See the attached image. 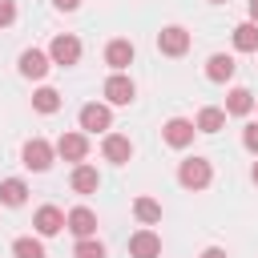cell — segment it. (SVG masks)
<instances>
[{
	"instance_id": "cell-30",
	"label": "cell",
	"mask_w": 258,
	"mask_h": 258,
	"mask_svg": "<svg viewBox=\"0 0 258 258\" xmlns=\"http://www.w3.org/2000/svg\"><path fill=\"white\" fill-rule=\"evenodd\" d=\"M250 177H254V185H258V161H254V165H250Z\"/></svg>"
},
{
	"instance_id": "cell-18",
	"label": "cell",
	"mask_w": 258,
	"mask_h": 258,
	"mask_svg": "<svg viewBox=\"0 0 258 258\" xmlns=\"http://www.w3.org/2000/svg\"><path fill=\"white\" fill-rule=\"evenodd\" d=\"M198 133H218V129H226V109H218V105H206L202 113H198Z\"/></svg>"
},
{
	"instance_id": "cell-15",
	"label": "cell",
	"mask_w": 258,
	"mask_h": 258,
	"mask_svg": "<svg viewBox=\"0 0 258 258\" xmlns=\"http://www.w3.org/2000/svg\"><path fill=\"white\" fill-rule=\"evenodd\" d=\"M234 73H238V64H234V56H226V52H214V56L206 60V77H210L214 85H226Z\"/></svg>"
},
{
	"instance_id": "cell-3",
	"label": "cell",
	"mask_w": 258,
	"mask_h": 258,
	"mask_svg": "<svg viewBox=\"0 0 258 258\" xmlns=\"http://www.w3.org/2000/svg\"><path fill=\"white\" fill-rule=\"evenodd\" d=\"M157 48H161L165 56H185V52H189V32H185L181 24H165V28L157 32Z\"/></svg>"
},
{
	"instance_id": "cell-21",
	"label": "cell",
	"mask_w": 258,
	"mask_h": 258,
	"mask_svg": "<svg viewBox=\"0 0 258 258\" xmlns=\"http://www.w3.org/2000/svg\"><path fill=\"white\" fill-rule=\"evenodd\" d=\"M133 214H137L141 226H157V222H161V202H153V198H137V202H133Z\"/></svg>"
},
{
	"instance_id": "cell-16",
	"label": "cell",
	"mask_w": 258,
	"mask_h": 258,
	"mask_svg": "<svg viewBox=\"0 0 258 258\" xmlns=\"http://www.w3.org/2000/svg\"><path fill=\"white\" fill-rule=\"evenodd\" d=\"M69 185H73V194H97V185H101V177H97V169L93 165H77L73 169V177H69Z\"/></svg>"
},
{
	"instance_id": "cell-28",
	"label": "cell",
	"mask_w": 258,
	"mask_h": 258,
	"mask_svg": "<svg viewBox=\"0 0 258 258\" xmlns=\"http://www.w3.org/2000/svg\"><path fill=\"white\" fill-rule=\"evenodd\" d=\"M202 258H226V250H222V246H206V250H202Z\"/></svg>"
},
{
	"instance_id": "cell-17",
	"label": "cell",
	"mask_w": 258,
	"mask_h": 258,
	"mask_svg": "<svg viewBox=\"0 0 258 258\" xmlns=\"http://www.w3.org/2000/svg\"><path fill=\"white\" fill-rule=\"evenodd\" d=\"M254 109V93L250 89H230L226 93V117H246Z\"/></svg>"
},
{
	"instance_id": "cell-7",
	"label": "cell",
	"mask_w": 258,
	"mask_h": 258,
	"mask_svg": "<svg viewBox=\"0 0 258 258\" xmlns=\"http://www.w3.org/2000/svg\"><path fill=\"white\" fill-rule=\"evenodd\" d=\"M101 93H105V101H109V105H133L137 85H133L125 73H113V77L105 81V89H101Z\"/></svg>"
},
{
	"instance_id": "cell-13",
	"label": "cell",
	"mask_w": 258,
	"mask_h": 258,
	"mask_svg": "<svg viewBox=\"0 0 258 258\" xmlns=\"http://www.w3.org/2000/svg\"><path fill=\"white\" fill-rule=\"evenodd\" d=\"M64 230H73L77 238H93V234H97V214H93L89 206H77V210H69Z\"/></svg>"
},
{
	"instance_id": "cell-5",
	"label": "cell",
	"mask_w": 258,
	"mask_h": 258,
	"mask_svg": "<svg viewBox=\"0 0 258 258\" xmlns=\"http://www.w3.org/2000/svg\"><path fill=\"white\" fill-rule=\"evenodd\" d=\"M109 125H113V109L109 105H101V101L81 105V129L85 133H105Z\"/></svg>"
},
{
	"instance_id": "cell-27",
	"label": "cell",
	"mask_w": 258,
	"mask_h": 258,
	"mask_svg": "<svg viewBox=\"0 0 258 258\" xmlns=\"http://www.w3.org/2000/svg\"><path fill=\"white\" fill-rule=\"evenodd\" d=\"M52 8H56V12H77L81 0H52Z\"/></svg>"
},
{
	"instance_id": "cell-25",
	"label": "cell",
	"mask_w": 258,
	"mask_h": 258,
	"mask_svg": "<svg viewBox=\"0 0 258 258\" xmlns=\"http://www.w3.org/2000/svg\"><path fill=\"white\" fill-rule=\"evenodd\" d=\"M242 145H246L250 153H258V125H246V129H242Z\"/></svg>"
},
{
	"instance_id": "cell-14",
	"label": "cell",
	"mask_w": 258,
	"mask_h": 258,
	"mask_svg": "<svg viewBox=\"0 0 258 258\" xmlns=\"http://www.w3.org/2000/svg\"><path fill=\"white\" fill-rule=\"evenodd\" d=\"M161 254V238L153 230H137L129 238V258H157Z\"/></svg>"
},
{
	"instance_id": "cell-23",
	"label": "cell",
	"mask_w": 258,
	"mask_h": 258,
	"mask_svg": "<svg viewBox=\"0 0 258 258\" xmlns=\"http://www.w3.org/2000/svg\"><path fill=\"white\" fill-rule=\"evenodd\" d=\"M12 254L16 258H44V242L40 238H16L12 242Z\"/></svg>"
},
{
	"instance_id": "cell-11",
	"label": "cell",
	"mask_w": 258,
	"mask_h": 258,
	"mask_svg": "<svg viewBox=\"0 0 258 258\" xmlns=\"http://www.w3.org/2000/svg\"><path fill=\"white\" fill-rule=\"evenodd\" d=\"M105 64H109L113 73H125V69L133 64V40H125V36L109 40V44H105Z\"/></svg>"
},
{
	"instance_id": "cell-22",
	"label": "cell",
	"mask_w": 258,
	"mask_h": 258,
	"mask_svg": "<svg viewBox=\"0 0 258 258\" xmlns=\"http://www.w3.org/2000/svg\"><path fill=\"white\" fill-rule=\"evenodd\" d=\"M32 109H36V113H56V109H60V93L48 89V85L36 89V93H32Z\"/></svg>"
},
{
	"instance_id": "cell-26",
	"label": "cell",
	"mask_w": 258,
	"mask_h": 258,
	"mask_svg": "<svg viewBox=\"0 0 258 258\" xmlns=\"http://www.w3.org/2000/svg\"><path fill=\"white\" fill-rule=\"evenodd\" d=\"M12 20H16V4L12 0H0V28H8Z\"/></svg>"
},
{
	"instance_id": "cell-9",
	"label": "cell",
	"mask_w": 258,
	"mask_h": 258,
	"mask_svg": "<svg viewBox=\"0 0 258 258\" xmlns=\"http://www.w3.org/2000/svg\"><path fill=\"white\" fill-rule=\"evenodd\" d=\"M56 157L81 165V161L89 157V137H85V133H60V137H56Z\"/></svg>"
},
{
	"instance_id": "cell-32",
	"label": "cell",
	"mask_w": 258,
	"mask_h": 258,
	"mask_svg": "<svg viewBox=\"0 0 258 258\" xmlns=\"http://www.w3.org/2000/svg\"><path fill=\"white\" fill-rule=\"evenodd\" d=\"M254 109H258V101H254Z\"/></svg>"
},
{
	"instance_id": "cell-4",
	"label": "cell",
	"mask_w": 258,
	"mask_h": 258,
	"mask_svg": "<svg viewBox=\"0 0 258 258\" xmlns=\"http://www.w3.org/2000/svg\"><path fill=\"white\" fill-rule=\"evenodd\" d=\"M48 56H52V64H77L81 60V40L73 36V32H60V36H52V44H48Z\"/></svg>"
},
{
	"instance_id": "cell-24",
	"label": "cell",
	"mask_w": 258,
	"mask_h": 258,
	"mask_svg": "<svg viewBox=\"0 0 258 258\" xmlns=\"http://www.w3.org/2000/svg\"><path fill=\"white\" fill-rule=\"evenodd\" d=\"M73 258H105V246L97 242V234H93V238H77Z\"/></svg>"
},
{
	"instance_id": "cell-6",
	"label": "cell",
	"mask_w": 258,
	"mask_h": 258,
	"mask_svg": "<svg viewBox=\"0 0 258 258\" xmlns=\"http://www.w3.org/2000/svg\"><path fill=\"white\" fill-rule=\"evenodd\" d=\"M194 133H198V125H194L189 117H169V121L161 125V137H165V145H173V149H185V145L194 141Z\"/></svg>"
},
{
	"instance_id": "cell-10",
	"label": "cell",
	"mask_w": 258,
	"mask_h": 258,
	"mask_svg": "<svg viewBox=\"0 0 258 258\" xmlns=\"http://www.w3.org/2000/svg\"><path fill=\"white\" fill-rule=\"evenodd\" d=\"M64 218H69V214H60L56 206H40V210L32 214V226H36L40 238H56V234L64 230Z\"/></svg>"
},
{
	"instance_id": "cell-20",
	"label": "cell",
	"mask_w": 258,
	"mask_h": 258,
	"mask_svg": "<svg viewBox=\"0 0 258 258\" xmlns=\"http://www.w3.org/2000/svg\"><path fill=\"white\" fill-rule=\"evenodd\" d=\"M234 48L238 52H258V24L254 20H242L234 28Z\"/></svg>"
},
{
	"instance_id": "cell-31",
	"label": "cell",
	"mask_w": 258,
	"mask_h": 258,
	"mask_svg": "<svg viewBox=\"0 0 258 258\" xmlns=\"http://www.w3.org/2000/svg\"><path fill=\"white\" fill-rule=\"evenodd\" d=\"M210 4H230V0H210Z\"/></svg>"
},
{
	"instance_id": "cell-8",
	"label": "cell",
	"mask_w": 258,
	"mask_h": 258,
	"mask_svg": "<svg viewBox=\"0 0 258 258\" xmlns=\"http://www.w3.org/2000/svg\"><path fill=\"white\" fill-rule=\"evenodd\" d=\"M48 69H52V56L48 52H40V48H24L20 52V77L40 81V77H48Z\"/></svg>"
},
{
	"instance_id": "cell-2",
	"label": "cell",
	"mask_w": 258,
	"mask_h": 258,
	"mask_svg": "<svg viewBox=\"0 0 258 258\" xmlns=\"http://www.w3.org/2000/svg\"><path fill=\"white\" fill-rule=\"evenodd\" d=\"M177 181H181L185 189H206V185L214 181V169H210L206 157H185V161L177 165Z\"/></svg>"
},
{
	"instance_id": "cell-19",
	"label": "cell",
	"mask_w": 258,
	"mask_h": 258,
	"mask_svg": "<svg viewBox=\"0 0 258 258\" xmlns=\"http://www.w3.org/2000/svg\"><path fill=\"white\" fill-rule=\"evenodd\" d=\"M24 198H28V185L20 177H4L0 181V206H24Z\"/></svg>"
},
{
	"instance_id": "cell-1",
	"label": "cell",
	"mask_w": 258,
	"mask_h": 258,
	"mask_svg": "<svg viewBox=\"0 0 258 258\" xmlns=\"http://www.w3.org/2000/svg\"><path fill=\"white\" fill-rule=\"evenodd\" d=\"M52 157H56V145H48L44 137L24 141V149H20V161H24V169H32V173H44V169L52 165Z\"/></svg>"
},
{
	"instance_id": "cell-29",
	"label": "cell",
	"mask_w": 258,
	"mask_h": 258,
	"mask_svg": "<svg viewBox=\"0 0 258 258\" xmlns=\"http://www.w3.org/2000/svg\"><path fill=\"white\" fill-rule=\"evenodd\" d=\"M250 20L258 24V0H250Z\"/></svg>"
},
{
	"instance_id": "cell-12",
	"label": "cell",
	"mask_w": 258,
	"mask_h": 258,
	"mask_svg": "<svg viewBox=\"0 0 258 258\" xmlns=\"http://www.w3.org/2000/svg\"><path fill=\"white\" fill-rule=\"evenodd\" d=\"M101 153H105V161H113V165H125V161L133 157V141H129L125 133H105V141H101Z\"/></svg>"
}]
</instances>
